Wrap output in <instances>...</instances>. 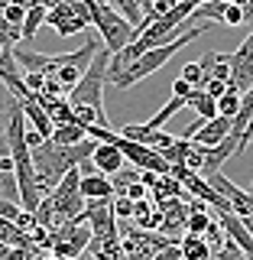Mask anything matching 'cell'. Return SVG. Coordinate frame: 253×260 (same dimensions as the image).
<instances>
[{"label":"cell","instance_id":"6da1fadb","mask_svg":"<svg viewBox=\"0 0 253 260\" xmlns=\"http://www.w3.org/2000/svg\"><path fill=\"white\" fill-rule=\"evenodd\" d=\"M205 29H211V23L192 26L189 32H182L178 39H172V43H162V46H156V49H150V52H143L140 59L130 65V69H124L117 78H111V85H114V88H120V91H124V88H133L136 81H143V78H150L153 72H159L162 65H166V62H169V59H172V55L178 52V49H185V46L192 43V39H198Z\"/></svg>","mask_w":253,"mask_h":260},{"label":"cell","instance_id":"7a4b0ae2","mask_svg":"<svg viewBox=\"0 0 253 260\" xmlns=\"http://www.w3.org/2000/svg\"><path fill=\"white\" fill-rule=\"evenodd\" d=\"M91 20H94V26L97 32H101V43L107 52H124V49L130 43H136V26L127 20L124 13L117 10V7L111 4V0H91Z\"/></svg>","mask_w":253,"mask_h":260},{"label":"cell","instance_id":"3957f363","mask_svg":"<svg viewBox=\"0 0 253 260\" xmlns=\"http://www.w3.org/2000/svg\"><path fill=\"white\" fill-rule=\"evenodd\" d=\"M111 59H114V52H107V49H101V52L94 55V62L88 65L85 78L68 91L71 104H91V108H97L104 114V85H111ZM104 117H107V114H104Z\"/></svg>","mask_w":253,"mask_h":260},{"label":"cell","instance_id":"277c9868","mask_svg":"<svg viewBox=\"0 0 253 260\" xmlns=\"http://www.w3.org/2000/svg\"><path fill=\"white\" fill-rule=\"evenodd\" d=\"M124 250L127 260H153L159 250H166L169 244H175L172 238H166L162 231H143V228H124Z\"/></svg>","mask_w":253,"mask_h":260},{"label":"cell","instance_id":"5b68a950","mask_svg":"<svg viewBox=\"0 0 253 260\" xmlns=\"http://www.w3.org/2000/svg\"><path fill=\"white\" fill-rule=\"evenodd\" d=\"M231 65H234L231 85L237 91H250L253 88V32L237 46V52H231Z\"/></svg>","mask_w":253,"mask_h":260},{"label":"cell","instance_id":"8992f818","mask_svg":"<svg viewBox=\"0 0 253 260\" xmlns=\"http://www.w3.org/2000/svg\"><path fill=\"white\" fill-rule=\"evenodd\" d=\"M208 182L214 185V189L221 192L227 202H231L237 215H253V192L240 189V185H234L231 179H227V176H221V173H211V176H208Z\"/></svg>","mask_w":253,"mask_h":260},{"label":"cell","instance_id":"52a82bcc","mask_svg":"<svg viewBox=\"0 0 253 260\" xmlns=\"http://www.w3.org/2000/svg\"><path fill=\"white\" fill-rule=\"evenodd\" d=\"M120 134L130 137V140H136V143L153 146V150H169V146L178 140L175 134H166V130H153L150 124H127V127H120Z\"/></svg>","mask_w":253,"mask_h":260},{"label":"cell","instance_id":"ba28073f","mask_svg":"<svg viewBox=\"0 0 253 260\" xmlns=\"http://www.w3.org/2000/svg\"><path fill=\"white\" fill-rule=\"evenodd\" d=\"M231 130H234V120L224 117V114H218L214 120H205V124H201V130L192 137V140L198 146H218V143H224L227 137H231Z\"/></svg>","mask_w":253,"mask_h":260},{"label":"cell","instance_id":"9c48e42d","mask_svg":"<svg viewBox=\"0 0 253 260\" xmlns=\"http://www.w3.org/2000/svg\"><path fill=\"white\" fill-rule=\"evenodd\" d=\"M124 150H120L117 143H97V150H94V156H91V162H94V169L97 173H104V176H117L120 169H124Z\"/></svg>","mask_w":253,"mask_h":260},{"label":"cell","instance_id":"30bf717a","mask_svg":"<svg viewBox=\"0 0 253 260\" xmlns=\"http://www.w3.org/2000/svg\"><path fill=\"white\" fill-rule=\"evenodd\" d=\"M221 224H224L227 238H234L243 250H247V257H253V231L247 228V221H243L237 211H221Z\"/></svg>","mask_w":253,"mask_h":260},{"label":"cell","instance_id":"8fae6325","mask_svg":"<svg viewBox=\"0 0 253 260\" xmlns=\"http://www.w3.org/2000/svg\"><path fill=\"white\" fill-rule=\"evenodd\" d=\"M227 0H205L201 7H195V13L189 16L192 26H198V23H218V26H224V16H227Z\"/></svg>","mask_w":253,"mask_h":260},{"label":"cell","instance_id":"7c38bea8","mask_svg":"<svg viewBox=\"0 0 253 260\" xmlns=\"http://www.w3.org/2000/svg\"><path fill=\"white\" fill-rule=\"evenodd\" d=\"M81 192H85V199H114L117 189H114V179L104 176V173H91L81 179Z\"/></svg>","mask_w":253,"mask_h":260},{"label":"cell","instance_id":"4fadbf2b","mask_svg":"<svg viewBox=\"0 0 253 260\" xmlns=\"http://www.w3.org/2000/svg\"><path fill=\"white\" fill-rule=\"evenodd\" d=\"M23 108H26V120H29V127H36L39 134L46 137V140H52V134H55V120L49 117V111H46L39 101H23Z\"/></svg>","mask_w":253,"mask_h":260},{"label":"cell","instance_id":"5bb4252c","mask_svg":"<svg viewBox=\"0 0 253 260\" xmlns=\"http://www.w3.org/2000/svg\"><path fill=\"white\" fill-rule=\"evenodd\" d=\"M182 257L185 260H214V247L205 234H185L182 238Z\"/></svg>","mask_w":253,"mask_h":260},{"label":"cell","instance_id":"9a60e30c","mask_svg":"<svg viewBox=\"0 0 253 260\" xmlns=\"http://www.w3.org/2000/svg\"><path fill=\"white\" fill-rule=\"evenodd\" d=\"M189 108H195V114L205 120H214L218 114H221V108H218V98H211L205 88H195L192 98H189Z\"/></svg>","mask_w":253,"mask_h":260},{"label":"cell","instance_id":"2e32d148","mask_svg":"<svg viewBox=\"0 0 253 260\" xmlns=\"http://www.w3.org/2000/svg\"><path fill=\"white\" fill-rule=\"evenodd\" d=\"M46 23H49V7L32 4L29 13H26V23H23V43H32V39H36V32L43 29Z\"/></svg>","mask_w":253,"mask_h":260},{"label":"cell","instance_id":"e0dca14e","mask_svg":"<svg viewBox=\"0 0 253 260\" xmlns=\"http://www.w3.org/2000/svg\"><path fill=\"white\" fill-rule=\"evenodd\" d=\"M182 108H189V98H178V94H172V98H169V101L162 104V108H159L156 114H153L150 120H146V124H150L153 130H162V124H166V120L172 117V114H178Z\"/></svg>","mask_w":253,"mask_h":260},{"label":"cell","instance_id":"ac0fdd59","mask_svg":"<svg viewBox=\"0 0 253 260\" xmlns=\"http://www.w3.org/2000/svg\"><path fill=\"white\" fill-rule=\"evenodd\" d=\"M52 140L55 143H65V146L81 143V140H88V127L78 124V120H71V124H59V127H55V134H52Z\"/></svg>","mask_w":253,"mask_h":260},{"label":"cell","instance_id":"d6986e66","mask_svg":"<svg viewBox=\"0 0 253 260\" xmlns=\"http://www.w3.org/2000/svg\"><path fill=\"white\" fill-rule=\"evenodd\" d=\"M240 104H243V91H237V88H227V94H221L218 98V108H221V114L224 117H237V111H240Z\"/></svg>","mask_w":253,"mask_h":260},{"label":"cell","instance_id":"ffe728a7","mask_svg":"<svg viewBox=\"0 0 253 260\" xmlns=\"http://www.w3.org/2000/svg\"><path fill=\"white\" fill-rule=\"evenodd\" d=\"M114 211H117V218H133V211H136V202L130 199V195H114Z\"/></svg>","mask_w":253,"mask_h":260},{"label":"cell","instance_id":"44dd1931","mask_svg":"<svg viewBox=\"0 0 253 260\" xmlns=\"http://www.w3.org/2000/svg\"><path fill=\"white\" fill-rule=\"evenodd\" d=\"M0 215H4V221H16V218L23 215V205H20V202H7V199H0Z\"/></svg>","mask_w":253,"mask_h":260},{"label":"cell","instance_id":"7402d4cb","mask_svg":"<svg viewBox=\"0 0 253 260\" xmlns=\"http://www.w3.org/2000/svg\"><path fill=\"white\" fill-rule=\"evenodd\" d=\"M205 238H208V244H211V247H224V224H214V221H211V228H208V231H205Z\"/></svg>","mask_w":253,"mask_h":260},{"label":"cell","instance_id":"603a6c76","mask_svg":"<svg viewBox=\"0 0 253 260\" xmlns=\"http://www.w3.org/2000/svg\"><path fill=\"white\" fill-rule=\"evenodd\" d=\"M127 195H130V199H133V202H143V199H153V189H150V185H146L143 179H140V182L127 185Z\"/></svg>","mask_w":253,"mask_h":260},{"label":"cell","instance_id":"cb8c5ba5","mask_svg":"<svg viewBox=\"0 0 253 260\" xmlns=\"http://www.w3.org/2000/svg\"><path fill=\"white\" fill-rule=\"evenodd\" d=\"M247 20V13H243L240 4H231L227 7V16H224V26H240V23Z\"/></svg>","mask_w":253,"mask_h":260},{"label":"cell","instance_id":"d4e9b609","mask_svg":"<svg viewBox=\"0 0 253 260\" xmlns=\"http://www.w3.org/2000/svg\"><path fill=\"white\" fill-rule=\"evenodd\" d=\"M227 88H231V81H224V78H208L205 91H208L211 98H221V94H227Z\"/></svg>","mask_w":253,"mask_h":260},{"label":"cell","instance_id":"484cf974","mask_svg":"<svg viewBox=\"0 0 253 260\" xmlns=\"http://www.w3.org/2000/svg\"><path fill=\"white\" fill-rule=\"evenodd\" d=\"M153 260H185V257H182V241L169 244V247H166V250H159V254L153 257Z\"/></svg>","mask_w":253,"mask_h":260},{"label":"cell","instance_id":"4316f807","mask_svg":"<svg viewBox=\"0 0 253 260\" xmlns=\"http://www.w3.org/2000/svg\"><path fill=\"white\" fill-rule=\"evenodd\" d=\"M192 91H195V85H192L189 78L178 75V78L172 81V94H178V98H192Z\"/></svg>","mask_w":253,"mask_h":260},{"label":"cell","instance_id":"83f0119b","mask_svg":"<svg viewBox=\"0 0 253 260\" xmlns=\"http://www.w3.org/2000/svg\"><path fill=\"white\" fill-rule=\"evenodd\" d=\"M237 4L243 7V13H247V20H253V0H237Z\"/></svg>","mask_w":253,"mask_h":260},{"label":"cell","instance_id":"f1b7e54d","mask_svg":"<svg viewBox=\"0 0 253 260\" xmlns=\"http://www.w3.org/2000/svg\"><path fill=\"white\" fill-rule=\"evenodd\" d=\"M32 4H43V7H49V10H52V7H59L62 0H32Z\"/></svg>","mask_w":253,"mask_h":260},{"label":"cell","instance_id":"f546056e","mask_svg":"<svg viewBox=\"0 0 253 260\" xmlns=\"http://www.w3.org/2000/svg\"><path fill=\"white\" fill-rule=\"evenodd\" d=\"M240 218H243V221H247V228L253 231V215H240Z\"/></svg>","mask_w":253,"mask_h":260},{"label":"cell","instance_id":"4dcf8cb0","mask_svg":"<svg viewBox=\"0 0 253 260\" xmlns=\"http://www.w3.org/2000/svg\"><path fill=\"white\" fill-rule=\"evenodd\" d=\"M36 260H59V257H55V254H52V257H46V254H39Z\"/></svg>","mask_w":253,"mask_h":260},{"label":"cell","instance_id":"1f68e13d","mask_svg":"<svg viewBox=\"0 0 253 260\" xmlns=\"http://www.w3.org/2000/svg\"><path fill=\"white\" fill-rule=\"evenodd\" d=\"M227 4H237V0H227Z\"/></svg>","mask_w":253,"mask_h":260},{"label":"cell","instance_id":"d6a6232c","mask_svg":"<svg viewBox=\"0 0 253 260\" xmlns=\"http://www.w3.org/2000/svg\"><path fill=\"white\" fill-rule=\"evenodd\" d=\"M250 192H253V185H250Z\"/></svg>","mask_w":253,"mask_h":260}]
</instances>
